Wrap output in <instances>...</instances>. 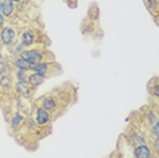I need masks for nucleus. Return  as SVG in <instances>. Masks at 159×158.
I'll return each instance as SVG.
<instances>
[{
  "mask_svg": "<svg viewBox=\"0 0 159 158\" xmlns=\"http://www.w3.org/2000/svg\"><path fill=\"white\" fill-rule=\"evenodd\" d=\"M18 40V33L12 26H4L0 29V44L2 46H8L14 45Z\"/></svg>",
  "mask_w": 159,
  "mask_h": 158,
  "instance_id": "1",
  "label": "nucleus"
},
{
  "mask_svg": "<svg viewBox=\"0 0 159 158\" xmlns=\"http://www.w3.org/2000/svg\"><path fill=\"white\" fill-rule=\"evenodd\" d=\"M19 56L23 57L25 60H27L31 66H34V64L45 62L46 53L42 52V51H39V49H35V48H27V49H23L22 53H20Z\"/></svg>",
  "mask_w": 159,
  "mask_h": 158,
  "instance_id": "2",
  "label": "nucleus"
},
{
  "mask_svg": "<svg viewBox=\"0 0 159 158\" xmlns=\"http://www.w3.org/2000/svg\"><path fill=\"white\" fill-rule=\"evenodd\" d=\"M37 37H38L37 30H34V29H31V27H27L19 34V44L22 45L23 48H30V46H33L35 42H37Z\"/></svg>",
  "mask_w": 159,
  "mask_h": 158,
  "instance_id": "3",
  "label": "nucleus"
},
{
  "mask_svg": "<svg viewBox=\"0 0 159 158\" xmlns=\"http://www.w3.org/2000/svg\"><path fill=\"white\" fill-rule=\"evenodd\" d=\"M158 154L148 145L133 146V158H157Z\"/></svg>",
  "mask_w": 159,
  "mask_h": 158,
  "instance_id": "4",
  "label": "nucleus"
},
{
  "mask_svg": "<svg viewBox=\"0 0 159 158\" xmlns=\"http://www.w3.org/2000/svg\"><path fill=\"white\" fill-rule=\"evenodd\" d=\"M34 121L37 123L38 127H45L50 123V112L45 110L44 108L37 106L34 110Z\"/></svg>",
  "mask_w": 159,
  "mask_h": 158,
  "instance_id": "5",
  "label": "nucleus"
},
{
  "mask_svg": "<svg viewBox=\"0 0 159 158\" xmlns=\"http://www.w3.org/2000/svg\"><path fill=\"white\" fill-rule=\"evenodd\" d=\"M129 143L132 146H140V145H147L148 143V136L140 130H133L129 132Z\"/></svg>",
  "mask_w": 159,
  "mask_h": 158,
  "instance_id": "6",
  "label": "nucleus"
},
{
  "mask_svg": "<svg viewBox=\"0 0 159 158\" xmlns=\"http://www.w3.org/2000/svg\"><path fill=\"white\" fill-rule=\"evenodd\" d=\"M15 3H12L11 0H0V12L6 19H11L15 15Z\"/></svg>",
  "mask_w": 159,
  "mask_h": 158,
  "instance_id": "7",
  "label": "nucleus"
},
{
  "mask_svg": "<svg viewBox=\"0 0 159 158\" xmlns=\"http://www.w3.org/2000/svg\"><path fill=\"white\" fill-rule=\"evenodd\" d=\"M39 102H41L39 106L44 108V109L48 110V112H55L57 109V105H59V100L53 95H44L41 100H39Z\"/></svg>",
  "mask_w": 159,
  "mask_h": 158,
  "instance_id": "8",
  "label": "nucleus"
},
{
  "mask_svg": "<svg viewBox=\"0 0 159 158\" xmlns=\"http://www.w3.org/2000/svg\"><path fill=\"white\" fill-rule=\"evenodd\" d=\"M14 90L19 97H23V98H27V97L31 95L33 93V87L27 83V82H15L14 83Z\"/></svg>",
  "mask_w": 159,
  "mask_h": 158,
  "instance_id": "9",
  "label": "nucleus"
},
{
  "mask_svg": "<svg viewBox=\"0 0 159 158\" xmlns=\"http://www.w3.org/2000/svg\"><path fill=\"white\" fill-rule=\"evenodd\" d=\"M52 67L53 64L50 62H42V63H38V64H34V66H31V72H35L38 75H42V77H46V75L50 74V71H52Z\"/></svg>",
  "mask_w": 159,
  "mask_h": 158,
  "instance_id": "10",
  "label": "nucleus"
},
{
  "mask_svg": "<svg viewBox=\"0 0 159 158\" xmlns=\"http://www.w3.org/2000/svg\"><path fill=\"white\" fill-rule=\"evenodd\" d=\"M25 123H26V117H25L22 113L16 112V113L12 114L11 120H10V127H11L14 131H18L19 128L23 127Z\"/></svg>",
  "mask_w": 159,
  "mask_h": 158,
  "instance_id": "11",
  "label": "nucleus"
},
{
  "mask_svg": "<svg viewBox=\"0 0 159 158\" xmlns=\"http://www.w3.org/2000/svg\"><path fill=\"white\" fill-rule=\"evenodd\" d=\"M0 89L3 91H10L14 89V77L10 72L0 75Z\"/></svg>",
  "mask_w": 159,
  "mask_h": 158,
  "instance_id": "12",
  "label": "nucleus"
},
{
  "mask_svg": "<svg viewBox=\"0 0 159 158\" xmlns=\"http://www.w3.org/2000/svg\"><path fill=\"white\" fill-rule=\"evenodd\" d=\"M11 64L14 66L15 70H25V71H30L31 70V64L29 63L27 60H25L23 57H20V56L12 57Z\"/></svg>",
  "mask_w": 159,
  "mask_h": 158,
  "instance_id": "13",
  "label": "nucleus"
},
{
  "mask_svg": "<svg viewBox=\"0 0 159 158\" xmlns=\"http://www.w3.org/2000/svg\"><path fill=\"white\" fill-rule=\"evenodd\" d=\"M44 82H45V77L38 75L35 72H30L29 74V77H27V83L30 85L33 89H37L38 86H41Z\"/></svg>",
  "mask_w": 159,
  "mask_h": 158,
  "instance_id": "14",
  "label": "nucleus"
},
{
  "mask_svg": "<svg viewBox=\"0 0 159 158\" xmlns=\"http://www.w3.org/2000/svg\"><path fill=\"white\" fill-rule=\"evenodd\" d=\"M23 49L25 48L19 44V42H15L14 45H11V46H8V48H7V53H8L11 57H16V56H19L20 53H22Z\"/></svg>",
  "mask_w": 159,
  "mask_h": 158,
  "instance_id": "15",
  "label": "nucleus"
},
{
  "mask_svg": "<svg viewBox=\"0 0 159 158\" xmlns=\"http://www.w3.org/2000/svg\"><path fill=\"white\" fill-rule=\"evenodd\" d=\"M148 91H150V94H152L155 98L159 97V86H158V79L157 78H154L152 83L148 85Z\"/></svg>",
  "mask_w": 159,
  "mask_h": 158,
  "instance_id": "16",
  "label": "nucleus"
},
{
  "mask_svg": "<svg viewBox=\"0 0 159 158\" xmlns=\"http://www.w3.org/2000/svg\"><path fill=\"white\" fill-rule=\"evenodd\" d=\"M27 77H29V71L25 70H15V78L16 82H27Z\"/></svg>",
  "mask_w": 159,
  "mask_h": 158,
  "instance_id": "17",
  "label": "nucleus"
},
{
  "mask_svg": "<svg viewBox=\"0 0 159 158\" xmlns=\"http://www.w3.org/2000/svg\"><path fill=\"white\" fill-rule=\"evenodd\" d=\"M144 120H146V124L151 125L154 121L158 120V114L155 113L154 110H148V112H146V114H144Z\"/></svg>",
  "mask_w": 159,
  "mask_h": 158,
  "instance_id": "18",
  "label": "nucleus"
},
{
  "mask_svg": "<svg viewBox=\"0 0 159 158\" xmlns=\"http://www.w3.org/2000/svg\"><path fill=\"white\" fill-rule=\"evenodd\" d=\"M10 71V63H7L3 57H0V75H4Z\"/></svg>",
  "mask_w": 159,
  "mask_h": 158,
  "instance_id": "19",
  "label": "nucleus"
},
{
  "mask_svg": "<svg viewBox=\"0 0 159 158\" xmlns=\"http://www.w3.org/2000/svg\"><path fill=\"white\" fill-rule=\"evenodd\" d=\"M150 134L151 136H159V121H154L152 124L150 125Z\"/></svg>",
  "mask_w": 159,
  "mask_h": 158,
  "instance_id": "20",
  "label": "nucleus"
},
{
  "mask_svg": "<svg viewBox=\"0 0 159 158\" xmlns=\"http://www.w3.org/2000/svg\"><path fill=\"white\" fill-rule=\"evenodd\" d=\"M150 146H151V149H152L154 151L158 154V150H159V136H152V138L150 139Z\"/></svg>",
  "mask_w": 159,
  "mask_h": 158,
  "instance_id": "21",
  "label": "nucleus"
},
{
  "mask_svg": "<svg viewBox=\"0 0 159 158\" xmlns=\"http://www.w3.org/2000/svg\"><path fill=\"white\" fill-rule=\"evenodd\" d=\"M146 2V4L148 7V10H154L155 12H157V8H158V0H144Z\"/></svg>",
  "mask_w": 159,
  "mask_h": 158,
  "instance_id": "22",
  "label": "nucleus"
},
{
  "mask_svg": "<svg viewBox=\"0 0 159 158\" xmlns=\"http://www.w3.org/2000/svg\"><path fill=\"white\" fill-rule=\"evenodd\" d=\"M25 124L27 125V128H29V130H35V128L38 127L37 123H35V121L33 120V118H29V120L26 118V123H25Z\"/></svg>",
  "mask_w": 159,
  "mask_h": 158,
  "instance_id": "23",
  "label": "nucleus"
},
{
  "mask_svg": "<svg viewBox=\"0 0 159 158\" xmlns=\"http://www.w3.org/2000/svg\"><path fill=\"white\" fill-rule=\"evenodd\" d=\"M6 26V18L2 15V12H0V29Z\"/></svg>",
  "mask_w": 159,
  "mask_h": 158,
  "instance_id": "24",
  "label": "nucleus"
},
{
  "mask_svg": "<svg viewBox=\"0 0 159 158\" xmlns=\"http://www.w3.org/2000/svg\"><path fill=\"white\" fill-rule=\"evenodd\" d=\"M3 46H2V44H0V57H3Z\"/></svg>",
  "mask_w": 159,
  "mask_h": 158,
  "instance_id": "25",
  "label": "nucleus"
},
{
  "mask_svg": "<svg viewBox=\"0 0 159 158\" xmlns=\"http://www.w3.org/2000/svg\"><path fill=\"white\" fill-rule=\"evenodd\" d=\"M11 2H12V3H15V4H16V3H22L23 0H11Z\"/></svg>",
  "mask_w": 159,
  "mask_h": 158,
  "instance_id": "26",
  "label": "nucleus"
}]
</instances>
